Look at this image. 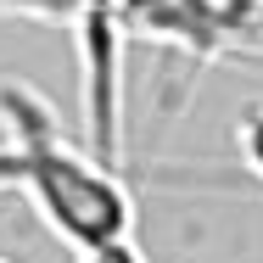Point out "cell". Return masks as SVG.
Segmentation results:
<instances>
[{
    "mask_svg": "<svg viewBox=\"0 0 263 263\" xmlns=\"http://www.w3.org/2000/svg\"><path fill=\"white\" fill-rule=\"evenodd\" d=\"M235 146H241L247 174L263 185V101H252L247 112H241V123H235Z\"/></svg>",
    "mask_w": 263,
    "mask_h": 263,
    "instance_id": "cell-4",
    "label": "cell"
},
{
    "mask_svg": "<svg viewBox=\"0 0 263 263\" xmlns=\"http://www.w3.org/2000/svg\"><path fill=\"white\" fill-rule=\"evenodd\" d=\"M0 263H6V258H0Z\"/></svg>",
    "mask_w": 263,
    "mask_h": 263,
    "instance_id": "cell-6",
    "label": "cell"
},
{
    "mask_svg": "<svg viewBox=\"0 0 263 263\" xmlns=\"http://www.w3.org/2000/svg\"><path fill=\"white\" fill-rule=\"evenodd\" d=\"M118 0H0V11L6 17H34V23H51V28H79L84 17H96V11H112Z\"/></svg>",
    "mask_w": 263,
    "mask_h": 263,
    "instance_id": "cell-3",
    "label": "cell"
},
{
    "mask_svg": "<svg viewBox=\"0 0 263 263\" xmlns=\"http://www.w3.org/2000/svg\"><path fill=\"white\" fill-rule=\"evenodd\" d=\"M0 129L6 185H17L79 258L135 241V191L123 185V168H106L90 146H79L34 84H0Z\"/></svg>",
    "mask_w": 263,
    "mask_h": 263,
    "instance_id": "cell-1",
    "label": "cell"
},
{
    "mask_svg": "<svg viewBox=\"0 0 263 263\" xmlns=\"http://www.w3.org/2000/svg\"><path fill=\"white\" fill-rule=\"evenodd\" d=\"M123 40L162 45L191 67V79L230 51H252L258 0H118Z\"/></svg>",
    "mask_w": 263,
    "mask_h": 263,
    "instance_id": "cell-2",
    "label": "cell"
},
{
    "mask_svg": "<svg viewBox=\"0 0 263 263\" xmlns=\"http://www.w3.org/2000/svg\"><path fill=\"white\" fill-rule=\"evenodd\" d=\"M79 263H146L135 241H118V247H101V252H84Z\"/></svg>",
    "mask_w": 263,
    "mask_h": 263,
    "instance_id": "cell-5",
    "label": "cell"
}]
</instances>
